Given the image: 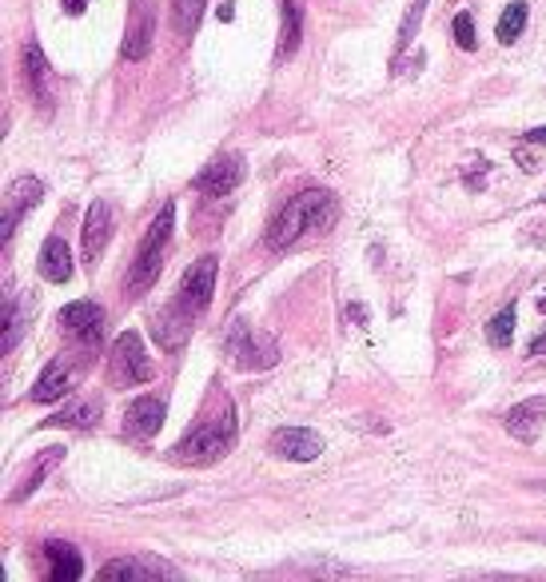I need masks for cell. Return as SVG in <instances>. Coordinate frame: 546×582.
<instances>
[{
  "instance_id": "6da1fadb",
  "label": "cell",
  "mask_w": 546,
  "mask_h": 582,
  "mask_svg": "<svg viewBox=\"0 0 546 582\" xmlns=\"http://www.w3.org/2000/svg\"><path fill=\"white\" fill-rule=\"evenodd\" d=\"M216 275H219V260L216 255H200L196 264L187 267L184 279H180V292L168 304L152 323V335L164 352H175L180 343L187 340V331L204 311H208L212 296H216Z\"/></svg>"
},
{
  "instance_id": "7a4b0ae2",
  "label": "cell",
  "mask_w": 546,
  "mask_h": 582,
  "mask_svg": "<svg viewBox=\"0 0 546 582\" xmlns=\"http://www.w3.org/2000/svg\"><path fill=\"white\" fill-rule=\"evenodd\" d=\"M335 220H339L335 192H328V187H304V192H295L284 208L275 212V220L268 224L263 240H268L272 252H284L299 236H307V231H328Z\"/></svg>"
},
{
  "instance_id": "3957f363",
  "label": "cell",
  "mask_w": 546,
  "mask_h": 582,
  "mask_svg": "<svg viewBox=\"0 0 546 582\" xmlns=\"http://www.w3.org/2000/svg\"><path fill=\"white\" fill-rule=\"evenodd\" d=\"M236 435H240V423H236V407L224 403L219 419H208V423H200L187 440H180L172 447V459L175 463H192V467H208V463H219L236 447Z\"/></svg>"
},
{
  "instance_id": "277c9868",
  "label": "cell",
  "mask_w": 546,
  "mask_h": 582,
  "mask_svg": "<svg viewBox=\"0 0 546 582\" xmlns=\"http://www.w3.org/2000/svg\"><path fill=\"white\" fill-rule=\"evenodd\" d=\"M172 228H175V204L168 199L164 208L156 212L152 228H148V236L140 240V252H136V264H132V279L128 287L140 296V292H148V287L156 284V275H160V267H164V255H168V243H172Z\"/></svg>"
},
{
  "instance_id": "5b68a950",
  "label": "cell",
  "mask_w": 546,
  "mask_h": 582,
  "mask_svg": "<svg viewBox=\"0 0 546 582\" xmlns=\"http://www.w3.org/2000/svg\"><path fill=\"white\" fill-rule=\"evenodd\" d=\"M224 355H228L231 367H240V372H268L280 363V343L272 335H263L255 331L252 323H243V319H231L228 331H224Z\"/></svg>"
},
{
  "instance_id": "8992f818",
  "label": "cell",
  "mask_w": 546,
  "mask_h": 582,
  "mask_svg": "<svg viewBox=\"0 0 546 582\" xmlns=\"http://www.w3.org/2000/svg\"><path fill=\"white\" fill-rule=\"evenodd\" d=\"M152 379V360L144 352V340L136 331H124L121 340L112 343L109 355V384L112 387H140Z\"/></svg>"
},
{
  "instance_id": "52a82bcc",
  "label": "cell",
  "mask_w": 546,
  "mask_h": 582,
  "mask_svg": "<svg viewBox=\"0 0 546 582\" xmlns=\"http://www.w3.org/2000/svg\"><path fill=\"white\" fill-rule=\"evenodd\" d=\"M56 323L65 328V335L77 343L84 355L96 352L100 340H104V308H100V304H92V299H77V304L60 308Z\"/></svg>"
},
{
  "instance_id": "ba28073f",
  "label": "cell",
  "mask_w": 546,
  "mask_h": 582,
  "mask_svg": "<svg viewBox=\"0 0 546 582\" xmlns=\"http://www.w3.org/2000/svg\"><path fill=\"white\" fill-rule=\"evenodd\" d=\"M152 36H156V9L152 0H132L128 9V28H124V60H144L152 53Z\"/></svg>"
},
{
  "instance_id": "9c48e42d",
  "label": "cell",
  "mask_w": 546,
  "mask_h": 582,
  "mask_svg": "<svg viewBox=\"0 0 546 582\" xmlns=\"http://www.w3.org/2000/svg\"><path fill=\"white\" fill-rule=\"evenodd\" d=\"M80 375V363L72 355H56L48 360V367L41 372V379L33 384V403H56V399H65L72 391Z\"/></svg>"
},
{
  "instance_id": "30bf717a",
  "label": "cell",
  "mask_w": 546,
  "mask_h": 582,
  "mask_svg": "<svg viewBox=\"0 0 546 582\" xmlns=\"http://www.w3.org/2000/svg\"><path fill=\"white\" fill-rule=\"evenodd\" d=\"M243 176H248V168H243V156L228 152V156H216L204 172L196 176V187L204 192V196H228V192H236V187L243 184Z\"/></svg>"
},
{
  "instance_id": "8fae6325",
  "label": "cell",
  "mask_w": 546,
  "mask_h": 582,
  "mask_svg": "<svg viewBox=\"0 0 546 582\" xmlns=\"http://www.w3.org/2000/svg\"><path fill=\"white\" fill-rule=\"evenodd\" d=\"M44 196V184L36 176H21L16 184L9 187V196H4V220H0V240L9 243L16 224L36 208V199Z\"/></svg>"
},
{
  "instance_id": "7c38bea8",
  "label": "cell",
  "mask_w": 546,
  "mask_h": 582,
  "mask_svg": "<svg viewBox=\"0 0 546 582\" xmlns=\"http://www.w3.org/2000/svg\"><path fill=\"white\" fill-rule=\"evenodd\" d=\"M268 447H272L280 459H292V463H316L319 455H323V440H319L316 431H307V427H280V431H272Z\"/></svg>"
},
{
  "instance_id": "4fadbf2b",
  "label": "cell",
  "mask_w": 546,
  "mask_h": 582,
  "mask_svg": "<svg viewBox=\"0 0 546 582\" xmlns=\"http://www.w3.org/2000/svg\"><path fill=\"white\" fill-rule=\"evenodd\" d=\"M168 403L156 396H140L132 399L128 411H124V440H152L160 423H164Z\"/></svg>"
},
{
  "instance_id": "5bb4252c",
  "label": "cell",
  "mask_w": 546,
  "mask_h": 582,
  "mask_svg": "<svg viewBox=\"0 0 546 582\" xmlns=\"http://www.w3.org/2000/svg\"><path fill=\"white\" fill-rule=\"evenodd\" d=\"M112 240V208L109 199H96L84 216V228H80V248H84V264H96L104 248Z\"/></svg>"
},
{
  "instance_id": "9a60e30c",
  "label": "cell",
  "mask_w": 546,
  "mask_h": 582,
  "mask_svg": "<svg viewBox=\"0 0 546 582\" xmlns=\"http://www.w3.org/2000/svg\"><path fill=\"white\" fill-rule=\"evenodd\" d=\"M24 84H29V92L36 96L41 109H53V68H48L36 41L24 45Z\"/></svg>"
},
{
  "instance_id": "2e32d148",
  "label": "cell",
  "mask_w": 546,
  "mask_h": 582,
  "mask_svg": "<svg viewBox=\"0 0 546 582\" xmlns=\"http://www.w3.org/2000/svg\"><path fill=\"white\" fill-rule=\"evenodd\" d=\"M503 423H507V431H511L514 440L535 443V435H538V431H543V423H546V396L523 399V403H519V407H511Z\"/></svg>"
},
{
  "instance_id": "e0dca14e",
  "label": "cell",
  "mask_w": 546,
  "mask_h": 582,
  "mask_svg": "<svg viewBox=\"0 0 546 582\" xmlns=\"http://www.w3.org/2000/svg\"><path fill=\"white\" fill-rule=\"evenodd\" d=\"M175 579V567H168L164 559H152V555H144V559H112L100 567V579Z\"/></svg>"
},
{
  "instance_id": "ac0fdd59",
  "label": "cell",
  "mask_w": 546,
  "mask_h": 582,
  "mask_svg": "<svg viewBox=\"0 0 546 582\" xmlns=\"http://www.w3.org/2000/svg\"><path fill=\"white\" fill-rule=\"evenodd\" d=\"M100 415H104V403H100V396H80L72 399L68 407H60L44 427H72V431H84V427H96Z\"/></svg>"
},
{
  "instance_id": "d6986e66",
  "label": "cell",
  "mask_w": 546,
  "mask_h": 582,
  "mask_svg": "<svg viewBox=\"0 0 546 582\" xmlns=\"http://www.w3.org/2000/svg\"><path fill=\"white\" fill-rule=\"evenodd\" d=\"M36 264H41V275L48 284H68L72 279V252H68V243L60 236H48L41 243V260Z\"/></svg>"
},
{
  "instance_id": "ffe728a7",
  "label": "cell",
  "mask_w": 546,
  "mask_h": 582,
  "mask_svg": "<svg viewBox=\"0 0 546 582\" xmlns=\"http://www.w3.org/2000/svg\"><path fill=\"white\" fill-rule=\"evenodd\" d=\"M44 559H48V579L53 582H72L84 574V559L72 543H44Z\"/></svg>"
},
{
  "instance_id": "44dd1931",
  "label": "cell",
  "mask_w": 546,
  "mask_h": 582,
  "mask_svg": "<svg viewBox=\"0 0 546 582\" xmlns=\"http://www.w3.org/2000/svg\"><path fill=\"white\" fill-rule=\"evenodd\" d=\"M280 16H284V33H280V56H292L304 41V9L299 0H280Z\"/></svg>"
},
{
  "instance_id": "7402d4cb",
  "label": "cell",
  "mask_w": 546,
  "mask_h": 582,
  "mask_svg": "<svg viewBox=\"0 0 546 582\" xmlns=\"http://www.w3.org/2000/svg\"><path fill=\"white\" fill-rule=\"evenodd\" d=\"M21 335H24V299L4 296V340H0V352L12 355V347L21 343Z\"/></svg>"
},
{
  "instance_id": "603a6c76",
  "label": "cell",
  "mask_w": 546,
  "mask_h": 582,
  "mask_svg": "<svg viewBox=\"0 0 546 582\" xmlns=\"http://www.w3.org/2000/svg\"><path fill=\"white\" fill-rule=\"evenodd\" d=\"M208 0H172V24L180 36H196L200 21H204Z\"/></svg>"
},
{
  "instance_id": "cb8c5ba5",
  "label": "cell",
  "mask_w": 546,
  "mask_h": 582,
  "mask_svg": "<svg viewBox=\"0 0 546 582\" xmlns=\"http://www.w3.org/2000/svg\"><path fill=\"white\" fill-rule=\"evenodd\" d=\"M60 455H65V450H60V447H48V450H41V463H36L33 479H24V483H21V491H12V494H9V503H21V499H29V494H33L36 487H41L44 479H48V471H53L56 463H60Z\"/></svg>"
},
{
  "instance_id": "d4e9b609",
  "label": "cell",
  "mask_w": 546,
  "mask_h": 582,
  "mask_svg": "<svg viewBox=\"0 0 546 582\" xmlns=\"http://www.w3.org/2000/svg\"><path fill=\"white\" fill-rule=\"evenodd\" d=\"M526 28V4L523 0H514V4H507L503 9V16H499V28H494V33H499V41H503V45H511V41H519V33H523Z\"/></svg>"
},
{
  "instance_id": "484cf974",
  "label": "cell",
  "mask_w": 546,
  "mask_h": 582,
  "mask_svg": "<svg viewBox=\"0 0 546 582\" xmlns=\"http://www.w3.org/2000/svg\"><path fill=\"white\" fill-rule=\"evenodd\" d=\"M511 340H514V304H507V308L487 323V343H491V347H511Z\"/></svg>"
},
{
  "instance_id": "4316f807",
  "label": "cell",
  "mask_w": 546,
  "mask_h": 582,
  "mask_svg": "<svg viewBox=\"0 0 546 582\" xmlns=\"http://www.w3.org/2000/svg\"><path fill=\"white\" fill-rule=\"evenodd\" d=\"M455 45L475 48V21H470V12H459V16H455Z\"/></svg>"
},
{
  "instance_id": "83f0119b",
  "label": "cell",
  "mask_w": 546,
  "mask_h": 582,
  "mask_svg": "<svg viewBox=\"0 0 546 582\" xmlns=\"http://www.w3.org/2000/svg\"><path fill=\"white\" fill-rule=\"evenodd\" d=\"M423 9H426V0H416V9H411V21H403V33H399V45H407V41L416 36L419 21H423Z\"/></svg>"
},
{
  "instance_id": "f1b7e54d",
  "label": "cell",
  "mask_w": 546,
  "mask_h": 582,
  "mask_svg": "<svg viewBox=\"0 0 546 582\" xmlns=\"http://www.w3.org/2000/svg\"><path fill=\"white\" fill-rule=\"evenodd\" d=\"M65 9L72 12V16H80V12L88 9V0H65Z\"/></svg>"
},
{
  "instance_id": "f546056e",
  "label": "cell",
  "mask_w": 546,
  "mask_h": 582,
  "mask_svg": "<svg viewBox=\"0 0 546 582\" xmlns=\"http://www.w3.org/2000/svg\"><path fill=\"white\" fill-rule=\"evenodd\" d=\"M526 140H531V144H546V128H531V133H526Z\"/></svg>"
},
{
  "instance_id": "4dcf8cb0",
  "label": "cell",
  "mask_w": 546,
  "mask_h": 582,
  "mask_svg": "<svg viewBox=\"0 0 546 582\" xmlns=\"http://www.w3.org/2000/svg\"><path fill=\"white\" fill-rule=\"evenodd\" d=\"M543 199H546V196H543Z\"/></svg>"
}]
</instances>
